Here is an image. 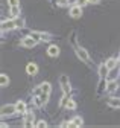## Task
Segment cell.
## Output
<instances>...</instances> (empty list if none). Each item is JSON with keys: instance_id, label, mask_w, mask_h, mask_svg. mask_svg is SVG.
<instances>
[{"instance_id": "d4e9b609", "label": "cell", "mask_w": 120, "mask_h": 128, "mask_svg": "<svg viewBox=\"0 0 120 128\" xmlns=\"http://www.w3.org/2000/svg\"><path fill=\"white\" fill-rule=\"evenodd\" d=\"M67 5V2H65V0H61V5H59V6H65Z\"/></svg>"}, {"instance_id": "ba28073f", "label": "cell", "mask_w": 120, "mask_h": 128, "mask_svg": "<svg viewBox=\"0 0 120 128\" xmlns=\"http://www.w3.org/2000/svg\"><path fill=\"white\" fill-rule=\"evenodd\" d=\"M26 72H27V75H37V72H38L37 64L35 62H29L26 66Z\"/></svg>"}, {"instance_id": "cb8c5ba5", "label": "cell", "mask_w": 120, "mask_h": 128, "mask_svg": "<svg viewBox=\"0 0 120 128\" xmlns=\"http://www.w3.org/2000/svg\"><path fill=\"white\" fill-rule=\"evenodd\" d=\"M88 2H90V3H91V5H97V3L100 2V0H88Z\"/></svg>"}, {"instance_id": "d6986e66", "label": "cell", "mask_w": 120, "mask_h": 128, "mask_svg": "<svg viewBox=\"0 0 120 128\" xmlns=\"http://www.w3.org/2000/svg\"><path fill=\"white\" fill-rule=\"evenodd\" d=\"M110 107H113V108H120V101H116V99H111L110 102Z\"/></svg>"}, {"instance_id": "2e32d148", "label": "cell", "mask_w": 120, "mask_h": 128, "mask_svg": "<svg viewBox=\"0 0 120 128\" xmlns=\"http://www.w3.org/2000/svg\"><path fill=\"white\" fill-rule=\"evenodd\" d=\"M65 107H67V110H74V108H76V102H74L73 99H68Z\"/></svg>"}, {"instance_id": "603a6c76", "label": "cell", "mask_w": 120, "mask_h": 128, "mask_svg": "<svg viewBox=\"0 0 120 128\" xmlns=\"http://www.w3.org/2000/svg\"><path fill=\"white\" fill-rule=\"evenodd\" d=\"M87 3H90L88 0H76V5H79V6H85Z\"/></svg>"}, {"instance_id": "8992f818", "label": "cell", "mask_w": 120, "mask_h": 128, "mask_svg": "<svg viewBox=\"0 0 120 128\" xmlns=\"http://www.w3.org/2000/svg\"><path fill=\"white\" fill-rule=\"evenodd\" d=\"M110 67L107 66V62H102L100 66H99V76L100 78H107L108 76V73H110Z\"/></svg>"}, {"instance_id": "ffe728a7", "label": "cell", "mask_w": 120, "mask_h": 128, "mask_svg": "<svg viewBox=\"0 0 120 128\" xmlns=\"http://www.w3.org/2000/svg\"><path fill=\"white\" fill-rule=\"evenodd\" d=\"M14 20H15V24H17V28H23V26H24V22H23L21 18H18V17H17V18H14Z\"/></svg>"}, {"instance_id": "7402d4cb", "label": "cell", "mask_w": 120, "mask_h": 128, "mask_svg": "<svg viewBox=\"0 0 120 128\" xmlns=\"http://www.w3.org/2000/svg\"><path fill=\"white\" fill-rule=\"evenodd\" d=\"M8 5L11 6H18V0H8Z\"/></svg>"}, {"instance_id": "52a82bcc", "label": "cell", "mask_w": 120, "mask_h": 128, "mask_svg": "<svg viewBox=\"0 0 120 128\" xmlns=\"http://www.w3.org/2000/svg\"><path fill=\"white\" fill-rule=\"evenodd\" d=\"M17 28V24H15V20H9V22H6V20H3L2 22V29L3 30H11V29H15Z\"/></svg>"}, {"instance_id": "7a4b0ae2", "label": "cell", "mask_w": 120, "mask_h": 128, "mask_svg": "<svg viewBox=\"0 0 120 128\" xmlns=\"http://www.w3.org/2000/svg\"><path fill=\"white\" fill-rule=\"evenodd\" d=\"M81 15H82V6L74 5V6L70 8V17H73V18H79Z\"/></svg>"}, {"instance_id": "44dd1931", "label": "cell", "mask_w": 120, "mask_h": 128, "mask_svg": "<svg viewBox=\"0 0 120 128\" xmlns=\"http://www.w3.org/2000/svg\"><path fill=\"white\" fill-rule=\"evenodd\" d=\"M37 126H40V128H46V126H47V122H46V120H38V122H37Z\"/></svg>"}, {"instance_id": "e0dca14e", "label": "cell", "mask_w": 120, "mask_h": 128, "mask_svg": "<svg viewBox=\"0 0 120 128\" xmlns=\"http://www.w3.org/2000/svg\"><path fill=\"white\" fill-rule=\"evenodd\" d=\"M107 66H108V67H110V69L113 70V69H114V67L117 66V61H116L114 58H110V60L107 61Z\"/></svg>"}, {"instance_id": "3957f363", "label": "cell", "mask_w": 120, "mask_h": 128, "mask_svg": "<svg viewBox=\"0 0 120 128\" xmlns=\"http://www.w3.org/2000/svg\"><path fill=\"white\" fill-rule=\"evenodd\" d=\"M14 113H17L15 105H3L2 107V116H11Z\"/></svg>"}, {"instance_id": "ac0fdd59", "label": "cell", "mask_w": 120, "mask_h": 128, "mask_svg": "<svg viewBox=\"0 0 120 128\" xmlns=\"http://www.w3.org/2000/svg\"><path fill=\"white\" fill-rule=\"evenodd\" d=\"M73 122H74V125H76V126H81V125L84 124V119H82L81 116H74V118H73Z\"/></svg>"}, {"instance_id": "9a60e30c", "label": "cell", "mask_w": 120, "mask_h": 128, "mask_svg": "<svg viewBox=\"0 0 120 128\" xmlns=\"http://www.w3.org/2000/svg\"><path fill=\"white\" fill-rule=\"evenodd\" d=\"M40 87H41V90H43L44 93H50V90H52V86H50L49 82H43Z\"/></svg>"}, {"instance_id": "8fae6325", "label": "cell", "mask_w": 120, "mask_h": 128, "mask_svg": "<svg viewBox=\"0 0 120 128\" xmlns=\"http://www.w3.org/2000/svg\"><path fill=\"white\" fill-rule=\"evenodd\" d=\"M15 108H17V113H20V114L26 113V104H24L23 101H18V102L15 104Z\"/></svg>"}, {"instance_id": "5b68a950", "label": "cell", "mask_w": 120, "mask_h": 128, "mask_svg": "<svg viewBox=\"0 0 120 128\" xmlns=\"http://www.w3.org/2000/svg\"><path fill=\"white\" fill-rule=\"evenodd\" d=\"M21 44H23L24 47H35V46L38 44V40H35V38L31 35V37H26V38L21 41Z\"/></svg>"}, {"instance_id": "277c9868", "label": "cell", "mask_w": 120, "mask_h": 128, "mask_svg": "<svg viewBox=\"0 0 120 128\" xmlns=\"http://www.w3.org/2000/svg\"><path fill=\"white\" fill-rule=\"evenodd\" d=\"M76 54H78V56H79L84 62H88V61H90V55H88V52L84 49V47H76Z\"/></svg>"}, {"instance_id": "7c38bea8", "label": "cell", "mask_w": 120, "mask_h": 128, "mask_svg": "<svg viewBox=\"0 0 120 128\" xmlns=\"http://www.w3.org/2000/svg\"><path fill=\"white\" fill-rule=\"evenodd\" d=\"M18 15H20V5L18 6H11V17L17 18Z\"/></svg>"}, {"instance_id": "6da1fadb", "label": "cell", "mask_w": 120, "mask_h": 128, "mask_svg": "<svg viewBox=\"0 0 120 128\" xmlns=\"http://www.w3.org/2000/svg\"><path fill=\"white\" fill-rule=\"evenodd\" d=\"M59 84H61V88H62V92H64L65 94H68V93L71 92V86H70L68 78H67L65 75H61V78H59Z\"/></svg>"}, {"instance_id": "9c48e42d", "label": "cell", "mask_w": 120, "mask_h": 128, "mask_svg": "<svg viewBox=\"0 0 120 128\" xmlns=\"http://www.w3.org/2000/svg\"><path fill=\"white\" fill-rule=\"evenodd\" d=\"M35 40H49L50 38V35L49 34H44V32H32L31 34Z\"/></svg>"}, {"instance_id": "30bf717a", "label": "cell", "mask_w": 120, "mask_h": 128, "mask_svg": "<svg viewBox=\"0 0 120 128\" xmlns=\"http://www.w3.org/2000/svg\"><path fill=\"white\" fill-rule=\"evenodd\" d=\"M47 54H49L50 56H53V58L58 56V55H59V47H58V46H50L49 49H47Z\"/></svg>"}, {"instance_id": "4fadbf2b", "label": "cell", "mask_w": 120, "mask_h": 128, "mask_svg": "<svg viewBox=\"0 0 120 128\" xmlns=\"http://www.w3.org/2000/svg\"><path fill=\"white\" fill-rule=\"evenodd\" d=\"M8 84H9V78H8V75L2 73V75H0V86H2V87H6Z\"/></svg>"}, {"instance_id": "5bb4252c", "label": "cell", "mask_w": 120, "mask_h": 128, "mask_svg": "<svg viewBox=\"0 0 120 128\" xmlns=\"http://www.w3.org/2000/svg\"><path fill=\"white\" fill-rule=\"evenodd\" d=\"M117 86H119L117 81H111V82H108V84H107V92H110V93L114 92V90L117 88Z\"/></svg>"}]
</instances>
